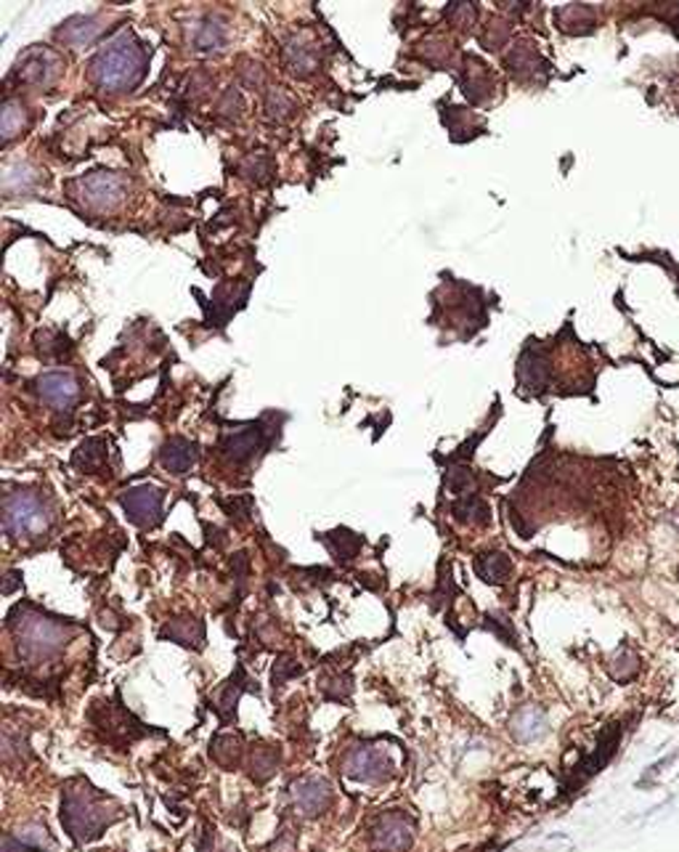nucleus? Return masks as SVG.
<instances>
[{"label": "nucleus", "instance_id": "1", "mask_svg": "<svg viewBox=\"0 0 679 852\" xmlns=\"http://www.w3.org/2000/svg\"><path fill=\"white\" fill-rule=\"evenodd\" d=\"M146 57L144 46L136 38H128L122 35L120 40H114L112 46H107L99 57L94 59L90 64V75H94V83L99 88H109V90H125L133 88V85L141 83L146 72Z\"/></svg>", "mask_w": 679, "mask_h": 852}, {"label": "nucleus", "instance_id": "2", "mask_svg": "<svg viewBox=\"0 0 679 852\" xmlns=\"http://www.w3.org/2000/svg\"><path fill=\"white\" fill-rule=\"evenodd\" d=\"M48 521H51V515H48V510L43 508V502L38 497L33 495H11L9 499H5V532L11 534V537H35V534L46 532L48 528Z\"/></svg>", "mask_w": 679, "mask_h": 852}, {"label": "nucleus", "instance_id": "3", "mask_svg": "<svg viewBox=\"0 0 679 852\" xmlns=\"http://www.w3.org/2000/svg\"><path fill=\"white\" fill-rule=\"evenodd\" d=\"M162 499L165 495L157 486H136V489L125 491L122 495V508H125L128 519H131L136 526L146 528V526H157L162 519Z\"/></svg>", "mask_w": 679, "mask_h": 852}, {"label": "nucleus", "instance_id": "4", "mask_svg": "<svg viewBox=\"0 0 679 852\" xmlns=\"http://www.w3.org/2000/svg\"><path fill=\"white\" fill-rule=\"evenodd\" d=\"M22 643L27 654L51 656L53 650L61 648L64 635H61V630L53 622H46V619H27L22 626Z\"/></svg>", "mask_w": 679, "mask_h": 852}, {"label": "nucleus", "instance_id": "5", "mask_svg": "<svg viewBox=\"0 0 679 852\" xmlns=\"http://www.w3.org/2000/svg\"><path fill=\"white\" fill-rule=\"evenodd\" d=\"M35 391H38V395L46 404L51 406H70L72 401L77 399V393H81V386H77L75 375L70 373H48V375H40L38 382H35Z\"/></svg>", "mask_w": 679, "mask_h": 852}, {"label": "nucleus", "instance_id": "6", "mask_svg": "<svg viewBox=\"0 0 679 852\" xmlns=\"http://www.w3.org/2000/svg\"><path fill=\"white\" fill-rule=\"evenodd\" d=\"M122 181L114 173H94L83 181V197L94 208H109L120 199Z\"/></svg>", "mask_w": 679, "mask_h": 852}, {"label": "nucleus", "instance_id": "7", "mask_svg": "<svg viewBox=\"0 0 679 852\" xmlns=\"http://www.w3.org/2000/svg\"><path fill=\"white\" fill-rule=\"evenodd\" d=\"M197 458H199L197 443L186 441V438H170L160 452L162 467L165 471L175 473V476H183V473L197 462Z\"/></svg>", "mask_w": 679, "mask_h": 852}, {"label": "nucleus", "instance_id": "8", "mask_svg": "<svg viewBox=\"0 0 679 852\" xmlns=\"http://www.w3.org/2000/svg\"><path fill=\"white\" fill-rule=\"evenodd\" d=\"M16 75H20L24 83H35V85L51 83L53 75H57V57L48 51L27 53V59L16 66Z\"/></svg>", "mask_w": 679, "mask_h": 852}, {"label": "nucleus", "instance_id": "9", "mask_svg": "<svg viewBox=\"0 0 679 852\" xmlns=\"http://www.w3.org/2000/svg\"><path fill=\"white\" fill-rule=\"evenodd\" d=\"M510 561L501 552H483V556L475 558V571L483 582L488 584H501L510 576Z\"/></svg>", "mask_w": 679, "mask_h": 852}, {"label": "nucleus", "instance_id": "10", "mask_svg": "<svg viewBox=\"0 0 679 852\" xmlns=\"http://www.w3.org/2000/svg\"><path fill=\"white\" fill-rule=\"evenodd\" d=\"M407 844H409L407 824H403L401 818H396V815L385 818L383 826H380V831H377V848L388 850V852H396V850L407 848Z\"/></svg>", "mask_w": 679, "mask_h": 852}, {"label": "nucleus", "instance_id": "11", "mask_svg": "<svg viewBox=\"0 0 679 852\" xmlns=\"http://www.w3.org/2000/svg\"><path fill=\"white\" fill-rule=\"evenodd\" d=\"M385 768H388V759H385L383 754H377V752L353 754L351 765H348L351 776L366 778V781H372V778H380Z\"/></svg>", "mask_w": 679, "mask_h": 852}, {"label": "nucleus", "instance_id": "12", "mask_svg": "<svg viewBox=\"0 0 679 852\" xmlns=\"http://www.w3.org/2000/svg\"><path fill=\"white\" fill-rule=\"evenodd\" d=\"M104 454H107V443H104L101 438H88V441H83L81 447H77L72 462H75V467H81V471H96L104 462Z\"/></svg>", "mask_w": 679, "mask_h": 852}, {"label": "nucleus", "instance_id": "13", "mask_svg": "<svg viewBox=\"0 0 679 852\" xmlns=\"http://www.w3.org/2000/svg\"><path fill=\"white\" fill-rule=\"evenodd\" d=\"M255 449H258V434H253V430H242V434L229 436L223 441V452L237 462L247 460Z\"/></svg>", "mask_w": 679, "mask_h": 852}, {"label": "nucleus", "instance_id": "14", "mask_svg": "<svg viewBox=\"0 0 679 852\" xmlns=\"http://www.w3.org/2000/svg\"><path fill=\"white\" fill-rule=\"evenodd\" d=\"M454 515L460 521H468V523H488L492 521V510H488V504L475 495H468L464 499H460V502L454 504Z\"/></svg>", "mask_w": 679, "mask_h": 852}, {"label": "nucleus", "instance_id": "15", "mask_svg": "<svg viewBox=\"0 0 679 852\" xmlns=\"http://www.w3.org/2000/svg\"><path fill=\"white\" fill-rule=\"evenodd\" d=\"M298 802H300V807H303L305 813L314 815V813H319L322 807L329 802V791L319 781H308V783H305V787H300Z\"/></svg>", "mask_w": 679, "mask_h": 852}, {"label": "nucleus", "instance_id": "16", "mask_svg": "<svg viewBox=\"0 0 679 852\" xmlns=\"http://www.w3.org/2000/svg\"><path fill=\"white\" fill-rule=\"evenodd\" d=\"M223 42H226V29L223 24L218 22L202 24L197 38H194V46H197L199 51H213V48H220Z\"/></svg>", "mask_w": 679, "mask_h": 852}, {"label": "nucleus", "instance_id": "17", "mask_svg": "<svg viewBox=\"0 0 679 852\" xmlns=\"http://www.w3.org/2000/svg\"><path fill=\"white\" fill-rule=\"evenodd\" d=\"M287 59H290V66L295 75H308V72L314 70V64H316L314 53H311L308 48H303V46L287 48Z\"/></svg>", "mask_w": 679, "mask_h": 852}, {"label": "nucleus", "instance_id": "18", "mask_svg": "<svg viewBox=\"0 0 679 852\" xmlns=\"http://www.w3.org/2000/svg\"><path fill=\"white\" fill-rule=\"evenodd\" d=\"M77 22H81V27H72V24L66 22V27L61 29V38L75 42V46H81V42H88L90 38H94L96 29L99 27H94L96 24L94 20H83V16H77Z\"/></svg>", "mask_w": 679, "mask_h": 852}]
</instances>
